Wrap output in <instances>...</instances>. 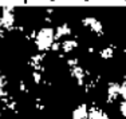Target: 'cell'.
Here are the masks:
<instances>
[{"label":"cell","mask_w":126,"mask_h":119,"mask_svg":"<svg viewBox=\"0 0 126 119\" xmlns=\"http://www.w3.org/2000/svg\"><path fill=\"white\" fill-rule=\"evenodd\" d=\"M87 117H89L87 105H79L73 111V119H87Z\"/></svg>","instance_id":"cell-1"},{"label":"cell","mask_w":126,"mask_h":119,"mask_svg":"<svg viewBox=\"0 0 126 119\" xmlns=\"http://www.w3.org/2000/svg\"><path fill=\"white\" fill-rule=\"evenodd\" d=\"M87 119H109V115L98 107H91V108H89Z\"/></svg>","instance_id":"cell-2"},{"label":"cell","mask_w":126,"mask_h":119,"mask_svg":"<svg viewBox=\"0 0 126 119\" xmlns=\"http://www.w3.org/2000/svg\"><path fill=\"white\" fill-rule=\"evenodd\" d=\"M34 82L36 83V84H40V83H43L40 74H38V72H35V74H34Z\"/></svg>","instance_id":"cell-4"},{"label":"cell","mask_w":126,"mask_h":119,"mask_svg":"<svg viewBox=\"0 0 126 119\" xmlns=\"http://www.w3.org/2000/svg\"><path fill=\"white\" fill-rule=\"evenodd\" d=\"M20 90L23 91V93H28V90H27V86L24 82H20Z\"/></svg>","instance_id":"cell-6"},{"label":"cell","mask_w":126,"mask_h":119,"mask_svg":"<svg viewBox=\"0 0 126 119\" xmlns=\"http://www.w3.org/2000/svg\"><path fill=\"white\" fill-rule=\"evenodd\" d=\"M119 96H121L124 100H126V80L122 82L121 86H119Z\"/></svg>","instance_id":"cell-3"},{"label":"cell","mask_w":126,"mask_h":119,"mask_svg":"<svg viewBox=\"0 0 126 119\" xmlns=\"http://www.w3.org/2000/svg\"><path fill=\"white\" fill-rule=\"evenodd\" d=\"M7 82H8V80L7 79H5V76H0V88H4V86L5 84H7Z\"/></svg>","instance_id":"cell-5"}]
</instances>
